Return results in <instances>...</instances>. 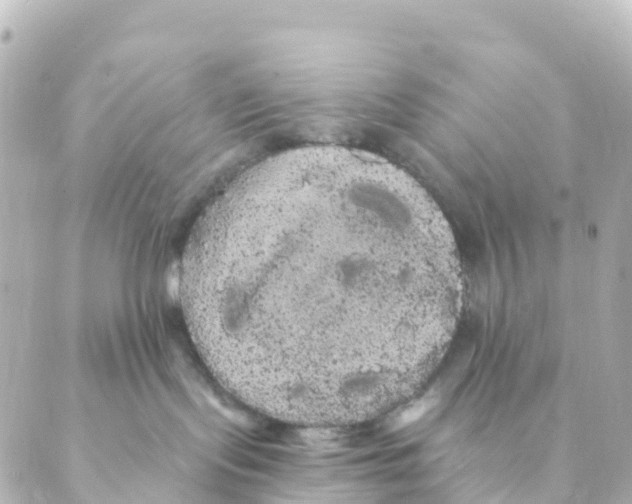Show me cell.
<instances>
[{
  "mask_svg": "<svg viewBox=\"0 0 632 504\" xmlns=\"http://www.w3.org/2000/svg\"><path fill=\"white\" fill-rule=\"evenodd\" d=\"M444 266L426 210L397 181L300 166L200 219L181 302L203 361L232 396L279 420L335 423L406 379Z\"/></svg>",
  "mask_w": 632,
  "mask_h": 504,
  "instance_id": "cell-1",
  "label": "cell"
},
{
  "mask_svg": "<svg viewBox=\"0 0 632 504\" xmlns=\"http://www.w3.org/2000/svg\"><path fill=\"white\" fill-rule=\"evenodd\" d=\"M431 401H421L406 409L400 417L401 424H408L419 419L430 407Z\"/></svg>",
  "mask_w": 632,
  "mask_h": 504,
  "instance_id": "cell-2",
  "label": "cell"
}]
</instances>
